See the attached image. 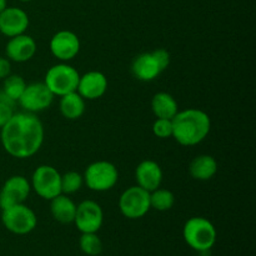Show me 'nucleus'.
<instances>
[{
  "label": "nucleus",
  "mask_w": 256,
  "mask_h": 256,
  "mask_svg": "<svg viewBox=\"0 0 256 256\" xmlns=\"http://www.w3.org/2000/svg\"><path fill=\"white\" fill-rule=\"evenodd\" d=\"M59 109L62 116L68 120H76L85 112V99L78 92H69L60 96Z\"/></svg>",
  "instance_id": "412c9836"
},
{
  "label": "nucleus",
  "mask_w": 256,
  "mask_h": 256,
  "mask_svg": "<svg viewBox=\"0 0 256 256\" xmlns=\"http://www.w3.org/2000/svg\"><path fill=\"white\" fill-rule=\"evenodd\" d=\"M62 174L50 165H40L34 170L32 176V189L42 199L52 200L62 194Z\"/></svg>",
  "instance_id": "1a4fd4ad"
},
{
  "label": "nucleus",
  "mask_w": 256,
  "mask_h": 256,
  "mask_svg": "<svg viewBox=\"0 0 256 256\" xmlns=\"http://www.w3.org/2000/svg\"><path fill=\"white\" fill-rule=\"evenodd\" d=\"M5 54L10 62H29L36 54V42L28 34H20L9 38L5 46Z\"/></svg>",
  "instance_id": "2eb2a0df"
},
{
  "label": "nucleus",
  "mask_w": 256,
  "mask_h": 256,
  "mask_svg": "<svg viewBox=\"0 0 256 256\" xmlns=\"http://www.w3.org/2000/svg\"><path fill=\"white\" fill-rule=\"evenodd\" d=\"M0 140L5 152L18 159L36 154L44 142V126L36 114L16 112L2 128Z\"/></svg>",
  "instance_id": "f257e3e1"
},
{
  "label": "nucleus",
  "mask_w": 256,
  "mask_h": 256,
  "mask_svg": "<svg viewBox=\"0 0 256 256\" xmlns=\"http://www.w3.org/2000/svg\"><path fill=\"white\" fill-rule=\"evenodd\" d=\"M80 74L75 68L66 62L52 65L45 75L44 84L49 88L54 96H62L76 92Z\"/></svg>",
  "instance_id": "39448f33"
},
{
  "label": "nucleus",
  "mask_w": 256,
  "mask_h": 256,
  "mask_svg": "<svg viewBox=\"0 0 256 256\" xmlns=\"http://www.w3.org/2000/svg\"><path fill=\"white\" fill-rule=\"evenodd\" d=\"M108 90V79L102 72L92 70L80 75L76 92L85 100H96Z\"/></svg>",
  "instance_id": "dca6fc26"
},
{
  "label": "nucleus",
  "mask_w": 256,
  "mask_h": 256,
  "mask_svg": "<svg viewBox=\"0 0 256 256\" xmlns=\"http://www.w3.org/2000/svg\"><path fill=\"white\" fill-rule=\"evenodd\" d=\"M20 2H32V0H20Z\"/></svg>",
  "instance_id": "7c9ffc66"
},
{
  "label": "nucleus",
  "mask_w": 256,
  "mask_h": 256,
  "mask_svg": "<svg viewBox=\"0 0 256 256\" xmlns=\"http://www.w3.org/2000/svg\"><path fill=\"white\" fill-rule=\"evenodd\" d=\"M60 185H62V194H75L84 185V176L76 172H68L62 175Z\"/></svg>",
  "instance_id": "393cba45"
},
{
  "label": "nucleus",
  "mask_w": 256,
  "mask_h": 256,
  "mask_svg": "<svg viewBox=\"0 0 256 256\" xmlns=\"http://www.w3.org/2000/svg\"><path fill=\"white\" fill-rule=\"evenodd\" d=\"M6 6H8L6 0H0V12H2V10H4Z\"/></svg>",
  "instance_id": "c756f323"
},
{
  "label": "nucleus",
  "mask_w": 256,
  "mask_h": 256,
  "mask_svg": "<svg viewBox=\"0 0 256 256\" xmlns=\"http://www.w3.org/2000/svg\"><path fill=\"white\" fill-rule=\"evenodd\" d=\"M172 122V138L182 146H194L202 142L212 129L209 115L194 108L178 112Z\"/></svg>",
  "instance_id": "f03ea898"
},
{
  "label": "nucleus",
  "mask_w": 256,
  "mask_h": 256,
  "mask_svg": "<svg viewBox=\"0 0 256 256\" xmlns=\"http://www.w3.org/2000/svg\"><path fill=\"white\" fill-rule=\"evenodd\" d=\"M14 115V108L0 102V128L4 126Z\"/></svg>",
  "instance_id": "bb28decb"
},
{
  "label": "nucleus",
  "mask_w": 256,
  "mask_h": 256,
  "mask_svg": "<svg viewBox=\"0 0 256 256\" xmlns=\"http://www.w3.org/2000/svg\"><path fill=\"white\" fill-rule=\"evenodd\" d=\"M32 185L22 175H12L0 190V209L4 210L12 205L22 204L29 198Z\"/></svg>",
  "instance_id": "f8f14e48"
},
{
  "label": "nucleus",
  "mask_w": 256,
  "mask_h": 256,
  "mask_svg": "<svg viewBox=\"0 0 256 256\" xmlns=\"http://www.w3.org/2000/svg\"><path fill=\"white\" fill-rule=\"evenodd\" d=\"M152 110L159 119H172L179 112V105L172 94L160 92L152 96Z\"/></svg>",
  "instance_id": "aec40b11"
},
{
  "label": "nucleus",
  "mask_w": 256,
  "mask_h": 256,
  "mask_svg": "<svg viewBox=\"0 0 256 256\" xmlns=\"http://www.w3.org/2000/svg\"><path fill=\"white\" fill-rule=\"evenodd\" d=\"M182 236L185 242L192 250L199 252H206L212 250L216 242L218 232L214 224L210 220L202 216L190 218L184 225Z\"/></svg>",
  "instance_id": "7ed1b4c3"
},
{
  "label": "nucleus",
  "mask_w": 256,
  "mask_h": 256,
  "mask_svg": "<svg viewBox=\"0 0 256 256\" xmlns=\"http://www.w3.org/2000/svg\"><path fill=\"white\" fill-rule=\"evenodd\" d=\"M52 102H54V94L50 92L44 82L26 84L24 92L18 100L24 112H32V114L49 109Z\"/></svg>",
  "instance_id": "9d476101"
},
{
  "label": "nucleus",
  "mask_w": 256,
  "mask_h": 256,
  "mask_svg": "<svg viewBox=\"0 0 256 256\" xmlns=\"http://www.w3.org/2000/svg\"><path fill=\"white\" fill-rule=\"evenodd\" d=\"M25 88H26V82H25L24 78H22L20 75L10 74L9 76L2 80V90L15 102H18L19 98L24 92Z\"/></svg>",
  "instance_id": "5701e85b"
},
{
  "label": "nucleus",
  "mask_w": 256,
  "mask_h": 256,
  "mask_svg": "<svg viewBox=\"0 0 256 256\" xmlns=\"http://www.w3.org/2000/svg\"><path fill=\"white\" fill-rule=\"evenodd\" d=\"M120 212L126 219H140L149 212L150 192L140 186H130L119 198Z\"/></svg>",
  "instance_id": "6e6552de"
},
{
  "label": "nucleus",
  "mask_w": 256,
  "mask_h": 256,
  "mask_svg": "<svg viewBox=\"0 0 256 256\" xmlns=\"http://www.w3.org/2000/svg\"><path fill=\"white\" fill-rule=\"evenodd\" d=\"M152 132L156 138L160 139H168V138H172V119H159L152 124Z\"/></svg>",
  "instance_id": "a878e982"
},
{
  "label": "nucleus",
  "mask_w": 256,
  "mask_h": 256,
  "mask_svg": "<svg viewBox=\"0 0 256 256\" xmlns=\"http://www.w3.org/2000/svg\"><path fill=\"white\" fill-rule=\"evenodd\" d=\"M79 246L85 255L89 256H96L102 252V242L96 232H82Z\"/></svg>",
  "instance_id": "b1692460"
},
{
  "label": "nucleus",
  "mask_w": 256,
  "mask_h": 256,
  "mask_svg": "<svg viewBox=\"0 0 256 256\" xmlns=\"http://www.w3.org/2000/svg\"><path fill=\"white\" fill-rule=\"evenodd\" d=\"M10 74H12V62L8 58L0 56V80H4Z\"/></svg>",
  "instance_id": "cd10ccee"
},
{
  "label": "nucleus",
  "mask_w": 256,
  "mask_h": 256,
  "mask_svg": "<svg viewBox=\"0 0 256 256\" xmlns=\"http://www.w3.org/2000/svg\"><path fill=\"white\" fill-rule=\"evenodd\" d=\"M29 28V15L16 6H6L0 12V32L6 38L24 34Z\"/></svg>",
  "instance_id": "4468645a"
},
{
  "label": "nucleus",
  "mask_w": 256,
  "mask_h": 256,
  "mask_svg": "<svg viewBox=\"0 0 256 256\" xmlns=\"http://www.w3.org/2000/svg\"><path fill=\"white\" fill-rule=\"evenodd\" d=\"M50 212L54 220L60 224L74 222L76 204L69 198V195L59 194L50 200Z\"/></svg>",
  "instance_id": "a211bd4d"
},
{
  "label": "nucleus",
  "mask_w": 256,
  "mask_h": 256,
  "mask_svg": "<svg viewBox=\"0 0 256 256\" xmlns=\"http://www.w3.org/2000/svg\"><path fill=\"white\" fill-rule=\"evenodd\" d=\"M104 212L94 200H84L76 205L74 224L80 232H98L102 226Z\"/></svg>",
  "instance_id": "9b49d317"
},
{
  "label": "nucleus",
  "mask_w": 256,
  "mask_h": 256,
  "mask_svg": "<svg viewBox=\"0 0 256 256\" xmlns=\"http://www.w3.org/2000/svg\"><path fill=\"white\" fill-rule=\"evenodd\" d=\"M50 52L62 62H70L80 52L79 38L70 30H60L50 40Z\"/></svg>",
  "instance_id": "ddd939ff"
},
{
  "label": "nucleus",
  "mask_w": 256,
  "mask_h": 256,
  "mask_svg": "<svg viewBox=\"0 0 256 256\" xmlns=\"http://www.w3.org/2000/svg\"><path fill=\"white\" fill-rule=\"evenodd\" d=\"M138 186L152 192L160 188L162 182V170L154 160H144L135 169Z\"/></svg>",
  "instance_id": "f3484780"
},
{
  "label": "nucleus",
  "mask_w": 256,
  "mask_h": 256,
  "mask_svg": "<svg viewBox=\"0 0 256 256\" xmlns=\"http://www.w3.org/2000/svg\"><path fill=\"white\" fill-rule=\"evenodd\" d=\"M2 222L6 230L15 235H26L36 228V214L22 204L12 205L2 210Z\"/></svg>",
  "instance_id": "0eeeda50"
},
{
  "label": "nucleus",
  "mask_w": 256,
  "mask_h": 256,
  "mask_svg": "<svg viewBox=\"0 0 256 256\" xmlns=\"http://www.w3.org/2000/svg\"><path fill=\"white\" fill-rule=\"evenodd\" d=\"M189 172L192 179L206 182L214 178L218 172V162L212 155L202 154L194 158L189 165Z\"/></svg>",
  "instance_id": "6ab92c4d"
},
{
  "label": "nucleus",
  "mask_w": 256,
  "mask_h": 256,
  "mask_svg": "<svg viewBox=\"0 0 256 256\" xmlns=\"http://www.w3.org/2000/svg\"><path fill=\"white\" fill-rule=\"evenodd\" d=\"M0 102H5V104L10 105V106H12V108L15 106V102H14V100L10 99V98L8 96V95L5 94L4 92H2V90H0Z\"/></svg>",
  "instance_id": "c85d7f7f"
},
{
  "label": "nucleus",
  "mask_w": 256,
  "mask_h": 256,
  "mask_svg": "<svg viewBox=\"0 0 256 256\" xmlns=\"http://www.w3.org/2000/svg\"><path fill=\"white\" fill-rule=\"evenodd\" d=\"M170 64L168 50L159 48L152 52L138 55L132 64V72L140 82H152L156 79Z\"/></svg>",
  "instance_id": "20e7f679"
},
{
  "label": "nucleus",
  "mask_w": 256,
  "mask_h": 256,
  "mask_svg": "<svg viewBox=\"0 0 256 256\" xmlns=\"http://www.w3.org/2000/svg\"><path fill=\"white\" fill-rule=\"evenodd\" d=\"M119 179V172L112 162L99 160L86 168L84 172V182L90 190L104 192L112 190Z\"/></svg>",
  "instance_id": "423d86ee"
},
{
  "label": "nucleus",
  "mask_w": 256,
  "mask_h": 256,
  "mask_svg": "<svg viewBox=\"0 0 256 256\" xmlns=\"http://www.w3.org/2000/svg\"><path fill=\"white\" fill-rule=\"evenodd\" d=\"M175 204V195L168 189H160L150 192V208L158 212H168Z\"/></svg>",
  "instance_id": "4be33fe9"
}]
</instances>
